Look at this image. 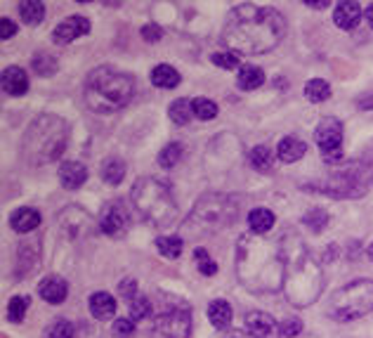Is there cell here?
<instances>
[{"instance_id": "cell-39", "label": "cell", "mask_w": 373, "mask_h": 338, "mask_svg": "<svg viewBox=\"0 0 373 338\" xmlns=\"http://www.w3.org/2000/svg\"><path fill=\"white\" fill-rule=\"evenodd\" d=\"M111 331H114L116 338H130L132 334H135V322L128 317H119L114 322V326H111Z\"/></svg>"}, {"instance_id": "cell-49", "label": "cell", "mask_w": 373, "mask_h": 338, "mask_svg": "<svg viewBox=\"0 0 373 338\" xmlns=\"http://www.w3.org/2000/svg\"><path fill=\"white\" fill-rule=\"evenodd\" d=\"M227 338H250V336H239V334H234V336H227Z\"/></svg>"}, {"instance_id": "cell-19", "label": "cell", "mask_w": 373, "mask_h": 338, "mask_svg": "<svg viewBox=\"0 0 373 338\" xmlns=\"http://www.w3.org/2000/svg\"><path fill=\"white\" fill-rule=\"evenodd\" d=\"M90 312L94 319L104 322V319H111L116 315V298L107 291H97L90 296Z\"/></svg>"}, {"instance_id": "cell-45", "label": "cell", "mask_w": 373, "mask_h": 338, "mask_svg": "<svg viewBox=\"0 0 373 338\" xmlns=\"http://www.w3.org/2000/svg\"><path fill=\"white\" fill-rule=\"evenodd\" d=\"M359 107L361 109H373V95L371 97H361L359 99Z\"/></svg>"}, {"instance_id": "cell-4", "label": "cell", "mask_w": 373, "mask_h": 338, "mask_svg": "<svg viewBox=\"0 0 373 338\" xmlns=\"http://www.w3.org/2000/svg\"><path fill=\"white\" fill-rule=\"evenodd\" d=\"M135 92V83L123 71L111 66H97L88 74L83 86V99L94 114H114L130 102Z\"/></svg>"}, {"instance_id": "cell-10", "label": "cell", "mask_w": 373, "mask_h": 338, "mask_svg": "<svg viewBox=\"0 0 373 338\" xmlns=\"http://www.w3.org/2000/svg\"><path fill=\"white\" fill-rule=\"evenodd\" d=\"M314 142L321 149L326 163H338L343 159V123L338 119H324L314 130Z\"/></svg>"}, {"instance_id": "cell-32", "label": "cell", "mask_w": 373, "mask_h": 338, "mask_svg": "<svg viewBox=\"0 0 373 338\" xmlns=\"http://www.w3.org/2000/svg\"><path fill=\"white\" fill-rule=\"evenodd\" d=\"M192 112L196 119L201 121H210L218 116V104L213 102V99H205V97H196L192 99Z\"/></svg>"}, {"instance_id": "cell-8", "label": "cell", "mask_w": 373, "mask_h": 338, "mask_svg": "<svg viewBox=\"0 0 373 338\" xmlns=\"http://www.w3.org/2000/svg\"><path fill=\"white\" fill-rule=\"evenodd\" d=\"M236 218V203H232V199L220 197V194H210V197H203L201 201L194 208V215L189 220V227H196V230H205V232H215L222 230Z\"/></svg>"}, {"instance_id": "cell-27", "label": "cell", "mask_w": 373, "mask_h": 338, "mask_svg": "<svg viewBox=\"0 0 373 338\" xmlns=\"http://www.w3.org/2000/svg\"><path fill=\"white\" fill-rule=\"evenodd\" d=\"M99 175L107 185H121V180L125 177V163L119 161V159H109V161H104Z\"/></svg>"}, {"instance_id": "cell-21", "label": "cell", "mask_w": 373, "mask_h": 338, "mask_svg": "<svg viewBox=\"0 0 373 338\" xmlns=\"http://www.w3.org/2000/svg\"><path fill=\"white\" fill-rule=\"evenodd\" d=\"M276 223V215L272 213L270 208H253L248 213V227L250 232H255V235H265V232H270L272 227Z\"/></svg>"}, {"instance_id": "cell-6", "label": "cell", "mask_w": 373, "mask_h": 338, "mask_svg": "<svg viewBox=\"0 0 373 338\" xmlns=\"http://www.w3.org/2000/svg\"><path fill=\"white\" fill-rule=\"evenodd\" d=\"M137 213L156 227H172L177 220V203L170 187L159 177H142L130 192Z\"/></svg>"}, {"instance_id": "cell-47", "label": "cell", "mask_w": 373, "mask_h": 338, "mask_svg": "<svg viewBox=\"0 0 373 338\" xmlns=\"http://www.w3.org/2000/svg\"><path fill=\"white\" fill-rule=\"evenodd\" d=\"M308 8H314V10H326L328 3H308Z\"/></svg>"}, {"instance_id": "cell-28", "label": "cell", "mask_w": 373, "mask_h": 338, "mask_svg": "<svg viewBox=\"0 0 373 338\" xmlns=\"http://www.w3.org/2000/svg\"><path fill=\"white\" fill-rule=\"evenodd\" d=\"M305 97L310 102H324V99L331 97V86L324 79H312L305 83Z\"/></svg>"}, {"instance_id": "cell-42", "label": "cell", "mask_w": 373, "mask_h": 338, "mask_svg": "<svg viewBox=\"0 0 373 338\" xmlns=\"http://www.w3.org/2000/svg\"><path fill=\"white\" fill-rule=\"evenodd\" d=\"M119 291H121V298H125V301H135L140 293H137V284H135V279H123L119 284Z\"/></svg>"}, {"instance_id": "cell-30", "label": "cell", "mask_w": 373, "mask_h": 338, "mask_svg": "<svg viewBox=\"0 0 373 338\" xmlns=\"http://www.w3.org/2000/svg\"><path fill=\"white\" fill-rule=\"evenodd\" d=\"M156 248H159V253L163 258H177L182 253V248H185V243H182L180 237H159Z\"/></svg>"}, {"instance_id": "cell-22", "label": "cell", "mask_w": 373, "mask_h": 338, "mask_svg": "<svg viewBox=\"0 0 373 338\" xmlns=\"http://www.w3.org/2000/svg\"><path fill=\"white\" fill-rule=\"evenodd\" d=\"M180 74L172 69L170 64H159L152 69V83L156 88H163V90H170V88L180 86Z\"/></svg>"}, {"instance_id": "cell-36", "label": "cell", "mask_w": 373, "mask_h": 338, "mask_svg": "<svg viewBox=\"0 0 373 338\" xmlns=\"http://www.w3.org/2000/svg\"><path fill=\"white\" fill-rule=\"evenodd\" d=\"M152 315V301L147 296H137L135 301L130 303V317L132 322H140V319H147Z\"/></svg>"}, {"instance_id": "cell-15", "label": "cell", "mask_w": 373, "mask_h": 338, "mask_svg": "<svg viewBox=\"0 0 373 338\" xmlns=\"http://www.w3.org/2000/svg\"><path fill=\"white\" fill-rule=\"evenodd\" d=\"M38 293H41V298L50 303V306H59L69 296V284H66L62 277H48V279H43L38 284Z\"/></svg>"}, {"instance_id": "cell-2", "label": "cell", "mask_w": 373, "mask_h": 338, "mask_svg": "<svg viewBox=\"0 0 373 338\" xmlns=\"http://www.w3.org/2000/svg\"><path fill=\"white\" fill-rule=\"evenodd\" d=\"M250 272L241 281L250 291H274L286 281V263H283L281 243L270 246L263 239L241 237L239 243V265H248Z\"/></svg>"}, {"instance_id": "cell-11", "label": "cell", "mask_w": 373, "mask_h": 338, "mask_svg": "<svg viewBox=\"0 0 373 338\" xmlns=\"http://www.w3.org/2000/svg\"><path fill=\"white\" fill-rule=\"evenodd\" d=\"M128 210L119 201H111L99 213V230L109 237H119L128 230Z\"/></svg>"}, {"instance_id": "cell-40", "label": "cell", "mask_w": 373, "mask_h": 338, "mask_svg": "<svg viewBox=\"0 0 373 338\" xmlns=\"http://www.w3.org/2000/svg\"><path fill=\"white\" fill-rule=\"evenodd\" d=\"M213 64L220 66V69L232 71V69H236V66H239V54H234V52H215L213 54Z\"/></svg>"}, {"instance_id": "cell-33", "label": "cell", "mask_w": 373, "mask_h": 338, "mask_svg": "<svg viewBox=\"0 0 373 338\" xmlns=\"http://www.w3.org/2000/svg\"><path fill=\"white\" fill-rule=\"evenodd\" d=\"M26 310H29V296H14L12 301L8 303V319L19 324L21 319H24Z\"/></svg>"}, {"instance_id": "cell-31", "label": "cell", "mask_w": 373, "mask_h": 338, "mask_svg": "<svg viewBox=\"0 0 373 338\" xmlns=\"http://www.w3.org/2000/svg\"><path fill=\"white\" fill-rule=\"evenodd\" d=\"M31 69L36 71L38 76H52L57 71V59L50 57L48 52H36L31 59Z\"/></svg>"}, {"instance_id": "cell-48", "label": "cell", "mask_w": 373, "mask_h": 338, "mask_svg": "<svg viewBox=\"0 0 373 338\" xmlns=\"http://www.w3.org/2000/svg\"><path fill=\"white\" fill-rule=\"evenodd\" d=\"M366 256H369V258L373 260V243H371V246H369V248H366Z\"/></svg>"}, {"instance_id": "cell-26", "label": "cell", "mask_w": 373, "mask_h": 338, "mask_svg": "<svg viewBox=\"0 0 373 338\" xmlns=\"http://www.w3.org/2000/svg\"><path fill=\"white\" fill-rule=\"evenodd\" d=\"M168 116H170V121L172 123H177V126H187L189 121H192V99H185V97H180V99H175V102L170 104V109H168Z\"/></svg>"}, {"instance_id": "cell-44", "label": "cell", "mask_w": 373, "mask_h": 338, "mask_svg": "<svg viewBox=\"0 0 373 338\" xmlns=\"http://www.w3.org/2000/svg\"><path fill=\"white\" fill-rule=\"evenodd\" d=\"M14 33H17V24L12 19H8V17H3V19H0V36H3V41L12 38Z\"/></svg>"}, {"instance_id": "cell-13", "label": "cell", "mask_w": 373, "mask_h": 338, "mask_svg": "<svg viewBox=\"0 0 373 338\" xmlns=\"http://www.w3.org/2000/svg\"><path fill=\"white\" fill-rule=\"evenodd\" d=\"M246 336L250 338H276V322L272 315L267 312H260V310H253V312L246 315Z\"/></svg>"}, {"instance_id": "cell-3", "label": "cell", "mask_w": 373, "mask_h": 338, "mask_svg": "<svg viewBox=\"0 0 373 338\" xmlns=\"http://www.w3.org/2000/svg\"><path fill=\"white\" fill-rule=\"evenodd\" d=\"M281 253L283 263H286V293L288 301L296 303V306H308V303L316 301L321 291V270L314 260L310 258V253L305 251L303 241L296 235L283 237Z\"/></svg>"}, {"instance_id": "cell-1", "label": "cell", "mask_w": 373, "mask_h": 338, "mask_svg": "<svg viewBox=\"0 0 373 338\" xmlns=\"http://www.w3.org/2000/svg\"><path fill=\"white\" fill-rule=\"evenodd\" d=\"M286 36V19L279 10L263 5L234 8L222 29V41L234 54H265Z\"/></svg>"}, {"instance_id": "cell-24", "label": "cell", "mask_w": 373, "mask_h": 338, "mask_svg": "<svg viewBox=\"0 0 373 338\" xmlns=\"http://www.w3.org/2000/svg\"><path fill=\"white\" fill-rule=\"evenodd\" d=\"M236 83L241 90H255L265 83V74L260 66H253V64H246L239 69V76H236Z\"/></svg>"}, {"instance_id": "cell-43", "label": "cell", "mask_w": 373, "mask_h": 338, "mask_svg": "<svg viewBox=\"0 0 373 338\" xmlns=\"http://www.w3.org/2000/svg\"><path fill=\"white\" fill-rule=\"evenodd\" d=\"M161 36H163V31H161V26L159 24H147V26H142V38L147 43H156V41H161Z\"/></svg>"}, {"instance_id": "cell-12", "label": "cell", "mask_w": 373, "mask_h": 338, "mask_svg": "<svg viewBox=\"0 0 373 338\" xmlns=\"http://www.w3.org/2000/svg\"><path fill=\"white\" fill-rule=\"evenodd\" d=\"M85 33H90V19L83 14H74V17H66L64 21H59V24L54 26L52 38L59 46H66V43L76 41V38L85 36Z\"/></svg>"}, {"instance_id": "cell-41", "label": "cell", "mask_w": 373, "mask_h": 338, "mask_svg": "<svg viewBox=\"0 0 373 338\" xmlns=\"http://www.w3.org/2000/svg\"><path fill=\"white\" fill-rule=\"evenodd\" d=\"M300 331H303V322H300L298 317H288V319H283V322L279 324V334L286 336V338L298 336Z\"/></svg>"}, {"instance_id": "cell-38", "label": "cell", "mask_w": 373, "mask_h": 338, "mask_svg": "<svg viewBox=\"0 0 373 338\" xmlns=\"http://www.w3.org/2000/svg\"><path fill=\"white\" fill-rule=\"evenodd\" d=\"M46 336L48 338H74V324L66 322V319H57V322H52L48 326Z\"/></svg>"}, {"instance_id": "cell-7", "label": "cell", "mask_w": 373, "mask_h": 338, "mask_svg": "<svg viewBox=\"0 0 373 338\" xmlns=\"http://www.w3.org/2000/svg\"><path fill=\"white\" fill-rule=\"evenodd\" d=\"M328 317L336 322H352L364 315L373 312V281L371 279H354L341 286L331 296L326 308Z\"/></svg>"}, {"instance_id": "cell-17", "label": "cell", "mask_w": 373, "mask_h": 338, "mask_svg": "<svg viewBox=\"0 0 373 338\" xmlns=\"http://www.w3.org/2000/svg\"><path fill=\"white\" fill-rule=\"evenodd\" d=\"M88 180V168L78 161H64L59 166V182L64 190H78Z\"/></svg>"}, {"instance_id": "cell-16", "label": "cell", "mask_w": 373, "mask_h": 338, "mask_svg": "<svg viewBox=\"0 0 373 338\" xmlns=\"http://www.w3.org/2000/svg\"><path fill=\"white\" fill-rule=\"evenodd\" d=\"M361 5L354 3V0H343V3L336 5V10H333V21H336L341 29L350 31L354 29V26L361 21Z\"/></svg>"}, {"instance_id": "cell-5", "label": "cell", "mask_w": 373, "mask_h": 338, "mask_svg": "<svg viewBox=\"0 0 373 338\" xmlns=\"http://www.w3.org/2000/svg\"><path fill=\"white\" fill-rule=\"evenodd\" d=\"M66 137H69V128L64 121L54 114H43L26 128L24 140H21V154L33 166L57 161L66 149Z\"/></svg>"}, {"instance_id": "cell-37", "label": "cell", "mask_w": 373, "mask_h": 338, "mask_svg": "<svg viewBox=\"0 0 373 338\" xmlns=\"http://www.w3.org/2000/svg\"><path fill=\"white\" fill-rule=\"evenodd\" d=\"M303 220H305V225H308L312 232H321V230H324V227L328 225V220H331V218H328L326 210L312 208L310 213H305V218H303Z\"/></svg>"}, {"instance_id": "cell-34", "label": "cell", "mask_w": 373, "mask_h": 338, "mask_svg": "<svg viewBox=\"0 0 373 338\" xmlns=\"http://www.w3.org/2000/svg\"><path fill=\"white\" fill-rule=\"evenodd\" d=\"M180 159H182V145H177V142H170V145H165L159 152V163L163 166V168H172V166H177Z\"/></svg>"}, {"instance_id": "cell-25", "label": "cell", "mask_w": 373, "mask_h": 338, "mask_svg": "<svg viewBox=\"0 0 373 338\" xmlns=\"http://www.w3.org/2000/svg\"><path fill=\"white\" fill-rule=\"evenodd\" d=\"M19 14L24 19V24L36 26L46 19V5L41 0H24V3H19Z\"/></svg>"}, {"instance_id": "cell-29", "label": "cell", "mask_w": 373, "mask_h": 338, "mask_svg": "<svg viewBox=\"0 0 373 338\" xmlns=\"http://www.w3.org/2000/svg\"><path fill=\"white\" fill-rule=\"evenodd\" d=\"M250 163H253V168L263 170V173H270L272 166H274V157H272L270 147L265 145L253 147V152H250Z\"/></svg>"}, {"instance_id": "cell-9", "label": "cell", "mask_w": 373, "mask_h": 338, "mask_svg": "<svg viewBox=\"0 0 373 338\" xmlns=\"http://www.w3.org/2000/svg\"><path fill=\"white\" fill-rule=\"evenodd\" d=\"M192 334V315L187 306H172L154 319L152 338H189Z\"/></svg>"}, {"instance_id": "cell-20", "label": "cell", "mask_w": 373, "mask_h": 338, "mask_svg": "<svg viewBox=\"0 0 373 338\" xmlns=\"http://www.w3.org/2000/svg\"><path fill=\"white\" fill-rule=\"evenodd\" d=\"M305 152H308V145H305L303 140H298V137L288 135L283 137L279 142V147H276V154H279V159L283 163H296L300 159L305 157Z\"/></svg>"}, {"instance_id": "cell-46", "label": "cell", "mask_w": 373, "mask_h": 338, "mask_svg": "<svg viewBox=\"0 0 373 338\" xmlns=\"http://www.w3.org/2000/svg\"><path fill=\"white\" fill-rule=\"evenodd\" d=\"M366 21H369V26H373V3L366 8Z\"/></svg>"}, {"instance_id": "cell-35", "label": "cell", "mask_w": 373, "mask_h": 338, "mask_svg": "<svg viewBox=\"0 0 373 338\" xmlns=\"http://www.w3.org/2000/svg\"><path fill=\"white\" fill-rule=\"evenodd\" d=\"M194 260H196V268H199V272H201V275L213 277L215 272H218V265H215V260L208 256V251H205V248H196V251H194Z\"/></svg>"}, {"instance_id": "cell-23", "label": "cell", "mask_w": 373, "mask_h": 338, "mask_svg": "<svg viewBox=\"0 0 373 338\" xmlns=\"http://www.w3.org/2000/svg\"><path fill=\"white\" fill-rule=\"evenodd\" d=\"M208 319L215 329H227L232 324V306L227 301H213L208 306Z\"/></svg>"}, {"instance_id": "cell-14", "label": "cell", "mask_w": 373, "mask_h": 338, "mask_svg": "<svg viewBox=\"0 0 373 338\" xmlns=\"http://www.w3.org/2000/svg\"><path fill=\"white\" fill-rule=\"evenodd\" d=\"M3 90L12 97H21L29 92V76L19 66H5L3 69Z\"/></svg>"}, {"instance_id": "cell-18", "label": "cell", "mask_w": 373, "mask_h": 338, "mask_svg": "<svg viewBox=\"0 0 373 338\" xmlns=\"http://www.w3.org/2000/svg\"><path fill=\"white\" fill-rule=\"evenodd\" d=\"M38 225H41V213L36 208H17L10 215V227L19 235H29Z\"/></svg>"}]
</instances>
